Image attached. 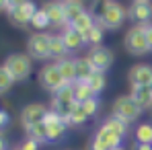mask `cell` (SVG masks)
Returning a JSON list of instances; mask_svg holds the SVG:
<instances>
[{"instance_id":"f35d334b","label":"cell","mask_w":152,"mask_h":150,"mask_svg":"<svg viewBox=\"0 0 152 150\" xmlns=\"http://www.w3.org/2000/svg\"><path fill=\"white\" fill-rule=\"evenodd\" d=\"M117 150H126V148H124V146H121V148H117Z\"/></svg>"},{"instance_id":"8992f818","label":"cell","mask_w":152,"mask_h":150,"mask_svg":"<svg viewBox=\"0 0 152 150\" xmlns=\"http://www.w3.org/2000/svg\"><path fill=\"white\" fill-rule=\"evenodd\" d=\"M27 53L31 60H50V33H33L27 41Z\"/></svg>"},{"instance_id":"ba28073f","label":"cell","mask_w":152,"mask_h":150,"mask_svg":"<svg viewBox=\"0 0 152 150\" xmlns=\"http://www.w3.org/2000/svg\"><path fill=\"white\" fill-rule=\"evenodd\" d=\"M86 58L91 60L95 72H103V74H105V72L111 68V64H113V51L109 50V48H105V45L91 48L88 53H86Z\"/></svg>"},{"instance_id":"cb8c5ba5","label":"cell","mask_w":152,"mask_h":150,"mask_svg":"<svg viewBox=\"0 0 152 150\" xmlns=\"http://www.w3.org/2000/svg\"><path fill=\"white\" fill-rule=\"evenodd\" d=\"M72 27H74L78 33L86 35V33H88V31L95 27V15H93L91 10H84V15H82V17H80V19H78V21H76Z\"/></svg>"},{"instance_id":"7c38bea8","label":"cell","mask_w":152,"mask_h":150,"mask_svg":"<svg viewBox=\"0 0 152 150\" xmlns=\"http://www.w3.org/2000/svg\"><path fill=\"white\" fill-rule=\"evenodd\" d=\"M62 37H64V45H66L68 53H78V51L82 50V45H84V35L78 33L72 25L62 29Z\"/></svg>"},{"instance_id":"d590c367","label":"cell","mask_w":152,"mask_h":150,"mask_svg":"<svg viewBox=\"0 0 152 150\" xmlns=\"http://www.w3.org/2000/svg\"><path fill=\"white\" fill-rule=\"evenodd\" d=\"M8 124H10V115H8V111H6V109H2V111H0V125H2V127H6Z\"/></svg>"},{"instance_id":"603a6c76","label":"cell","mask_w":152,"mask_h":150,"mask_svg":"<svg viewBox=\"0 0 152 150\" xmlns=\"http://www.w3.org/2000/svg\"><path fill=\"white\" fill-rule=\"evenodd\" d=\"M103 37H105V29H103L101 25H97V23H95V27L84 35V45L99 48V45H103Z\"/></svg>"},{"instance_id":"484cf974","label":"cell","mask_w":152,"mask_h":150,"mask_svg":"<svg viewBox=\"0 0 152 150\" xmlns=\"http://www.w3.org/2000/svg\"><path fill=\"white\" fill-rule=\"evenodd\" d=\"M66 127L68 125L64 121H56V124L48 125V142H60L66 136Z\"/></svg>"},{"instance_id":"6da1fadb","label":"cell","mask_w":152,"mask_h":150,"mask_svg":"<svg viewBox=\"0 0 152 150\" xmlns=\"http://www.w3.org/2000/svg\"><path fill=\"white\" fill-rule=\"evenodd\" d=\"M127 19V10L121 2H115V0H107L103 2V8L99 15H95V23L101 25L103 29H109V31H115L124 25V21Z\"/></svg>"},{"instance_id":"3957f363","label":"cell","mask_w":152,"mask_h":150,"mask_svg":"<svg viewBox=\"0 0 152 150\" xmlns=\"http://www.w3.org/2000/svg\"><path fill=\"white\" fill-rule=\"evenodd\" d=\"M142 111L144 109L132 99V95H119L117 99L113 101V113L111 115H115V117L124 119L127 124H132V121H136L142 115Z\"/></svg>"},{"instance_id":"d6a6232c","label":"cell","mask_w":152,"mask_h":150,"mask_svg":"<svg viewBox=\"0 0 152 150\" xmlns=\"http://www.w3.org/2000/svg\"><path fill=\"white\" fill-rule=\"evenodd\" d=\"M88 150H115V148H111L109 144H105V142H101L99 138H91L88 140Z\"/></svg>"},{"instance_id":"8fae6325","label":"cell","mask_w":152,"mask_h":150,"mask_svg":"<svg viewBox=\"0 0 152 150\" xmlns=\"http://www.w3.org/2000/svg\"><path fill=\"white\" fill-rule=\"evenodd\" d=\"M127 80H129L132 89H136V86H150L152 66L150 64H136V66H132L129 72H127Z\"/></svg>"},{"instance_id":"5bb4252c","label":"cell","mask_w":152,"mask_h":150,"mask_svg":"<svg viewBox=\"0 0 152 150\" xmlns=\"http://www.w3.org/2000/svg\"><path fill=\"white\" fill-rule=\"evenodd\" d=\"M62 8H64V17H66V23L68 25H74L76 21L84 15V4L78 2V0H68V2H62Z\"/></svg>"},{"instance_id":"ab89813d","label":"cell","mask_w":152,"mask_h":150,"mask_svg":"<svg viewBox=\"0 0 152 150\" xmlns=\"http://www.w3.org/2000/svg\"><path fill=\"white\" fill-rule=\"evenodd\" d=\"M150 91H152V84H150Z\"/></svg>"},{"instance_id":"e0dca14e","label":"cell","mask_w":152,"mask_h":150,"mask_svg":"<svg viewBox=\"0 0 152 150\" xmlns=\"http://www.w3.org/2000/svg\"><path fill=\"white\" fill-rule=\"evenodd\" d=\"M74 62H76V82H88V78L95 74L91 60L86 56H80V58H74Z\"/></svg>"},{"instance_id":"9c48e42d","label":"cell","mask_w":152,"mask_h":150,"mask_svg":"<svg viewBox=\"0 0 152 150\" xmlns=\"http://www.w3.org/2000/svg\"><path fill=\"white\" fill-rule=\"evenodd\" d=\"M48 111H50V107L43 105V103H29V105H25L23 111H21V125H23V130H27L29 125H35L39 121H43Z\"/></svg>"},{"instance_id":"836d02e7","label":"cell","mask_w":152,"mask_h":150,"mask_svg":"<svg viewBox=\"0 0 152 150\" xmlns=\"http://www.w3.org/2000/svg\"><path fill=\"white\" fill-rule=\"evenodd\" d=\"M15 150H39V144H37L35 140H29V138H27L25 142H23V144H19Z\"/></svg>"},{"instance_id":"f1b7e54d","label":"cell","mask_w":152,"mask_h":150,"mask_svg":"<svg viewBox=\"0 0 152 150\" xmlns=\"http://www.w3.org/2000/svg\"><path fill=\"white\" fill-rule=\"evenodd\" d=\"M88 86H91L93 93L99 97L103 91H105V86H107V76L103 74V72H95V74L88 78Z\"/></svg>"},{"instance_id":"f546056e","label":"cell","mask_w":152,"mask_h":150,"mask_svg":"<svg viewBox=\"0 0 152 150\" xmlns=\"http://www.w3.org/2000/svg\"><path fill=\"white\" fill-rule=\"evenodd\" d=\"M88 119V115H86V111H84V107L80 105V103H76L74 111H72V115H70V125H82L84 121Z\"/></svg>"},{"instance_id":"ac0fdd59","label":"cell","mask_w":152,"mask_h":150,"mask_svg":"<svg viewBox=\"0 0 152 150\" xmlns=\"http://www.w3.org/2000/svg\"><path fill=\"white\" fill-rule=\"evenodd\" d=\"M93 136H95V138H99V140L105 142V144H109L111 148H115V150L121 148V140H124V138H119L115 132H111V130H109V127H105V125H99V127H97V132H95Z\"/></svg>"},{"instance_id":"277c9868","label":"cell","mask_w":152,"mask_h":150,"mask_svg":"<svg viewBox=\"0 0 152 150\" xmlns=\"http://www.w3.org/2000/svg\"><path fill=\"white\" fill-rule=\"evenodd\" d=\"M31 58H29V53H10L6 60H4V64H2V68H6L12 78L19 82V80H25L31 76V70H33V66H31Z\"/></svg>"},{"instance_id":"1f68e13d","label":"cell","mask_w":152,"mask_h":150,"mask_svg":"<svg viewBox=\"0 0 152 150\" xmlns=\"http://www.w3.org/2000/svg\"><path fill=\"white\" fill-rule=\"evenodd\" d=\"M82 107H84V111H86V115L88 117H95L97 113H99V97H93V99H88L86 103H82Z\"/></svg>"},{"instance_id":"d4e9b609","label":"cell","mask_w":152,"mask_h":150,"mask_svg":"<svg viewBox=\"0 0 152 150\" xmlns=\"http://www.w3.org/2000/svg\"><path fill=\"white\" fill-rule=\"evenodd\" d=\"M53 103H60V105H74V89H72V84H66L64 89H60L56 95H53Z\"/></svg>"},{"instance_id":"ffe728a7","label":"cell","mask_w":152,"mask_h":150,"mask_svg":"<svg viewBox=\"0 0 152 150\" xmlns=\"http://www.w3.org/2000/svg\"><path fill=\"white\" fill-rule=\"evenodd\" d=\"M132 99L136 101L142 109H152V91L150 86H136L132 89Z\"/></svg>"},{"instance_id":"7402d4cb","label":"cell","mask_w":152,"mask_h":150,"mask_svg":"<svg viewBox=\"0 0 152 150\" xmlns=\"http://www.w3.org/2000/svg\"><path fill=\"white\" fill-rule=\"evenodd\" d=\"M72 89H74V101L80 103V105L86 103L88 99H93V97H97V95L93 93V89L88 86V82H74Z\"/></svg>"},{"instance_id":"4316f807","label":"cell","mask_w":152,"mask_h":150,"mask_svg":"<svg viewBox=\"0 0 152 150\" xmlns=\"http://www.w3.org/2000/svg\"><path fill=\"white\" fill-rule=\"evenodd\" d=\"M138 144H152V124H140L134 134Z\"/></svg>"},{"instance_id":"e575fe53","label":"cell","mask_w":152,"mask_h":150,"mask_svg":"<svg viewBox=\"0 0 152 150\" xmlns=\"http://www.w3.org/2000/svg\"><path fill=\"white\" fill-rule=\"evenodd\" d=\"M15 6H17V0H2V2H0V8H2L6 15H10V12L15 10Z\"/></svg>"},{"instance_id":"74e56055","label":"cell","mask_w":152,"mask_h":150,"mask_svg":"<svg viewBox=\"0 0 152 150\" xmlns=\"http://www.w3.org/2000/svg\"><path fill=\"white\" fill-rule=\"evenodd\" d=\"M132 150H152V144H138V142H136Z\"/></svg>"},{"instance_id":"30bf717a","label":"cell","mask_w":152,"mask_h":150,"mask_svg":"<svg viewBox=\"0 0 152 150\" xmlns=\"http://www.w3.org/2000/svg\"><path fill=\"white\" fill-rule=\"evenodd\" d=\"M127 19L136 25H150L152 21V4L146 0H136L127 8Z\"/></svg>"},{"instance_id":"2e32d148","label":"cell","mask_w":152,"mask_h":150,"mask_svg":"<svg viewBox=\"0 0 152 150\" xmlns=\"http://www.w3.org/2000/svg\"><path fill=\"white\" fill-rule=\"evenodd\" d=\"M56 66H58V70H60V74H62V78H64L66 84H74L76 82V62H74V58H64V60L56 62Z\"/></svg>"},{"instance_id":"4dcf8cb0","label":"cell","mask_w":152,"mask_h":150,"mask_svg":"<svg viewBox=\"0 0 152 150\" xmlns=\"http://www.w3.org/2000/svg\"><path fill=\"white\" fill-rule=\"evenodd\" d=\"M15 82H17V80L12 78V74H10L6 68H2V70H0V91H2V93H8V91L12 89V84H15Z\"/></svg>"},{"instance_id":"8d00e7d4","label":"cell","mask_w":152,"mask_h":150,"mask_svg":"<svg viewBox=\"0 0 152 150\" xmlns=\"http://www.w3.org/2000/svg\"><path fill=\"white\" fill-rule=\"evenodd\" d=\"M146 27V39H148V48H150V51H152V23L150 25H144Z\"/></svg>"},{"instance_id":"7a4b0ae2","label":"cell","mask_w":152,"mask_h":150,"mask_svg":"<svg viewBox=\"0 0 152 150\" xmlns=\"http://www.w3.org/2000/svg\"><path fill=\"white\" fill-rule=\"evenodd\" d=\"M124 48L129 56H146L148 48V39H146V27L144 25H132L127 29L126 37H124Z\"/></svg>"},{"instance_id":"44dd1931","label":"cell","mask_w":152,"mask_h":150,"mask_svg":"<svg viewBox=\"0 0 152 150\" xmlns=\"http://www.w3.org/2000/svg\"><path fill=\"white\" fill-rule=\"evenodd\" d=\"M105 127H109L111 132H115L119 138H126L127 136V121H124V119H119V117H115V115H109L107 119H103V124Z\"/></svg>"},{"instance_id":"5b68a950","label":"cell","mask_w":152,"mask_h":150,"mask_svg":"<svg viewBox=\"0 0 152 150\" xmlns=\"http://www.w3.org/2000/svg\"><path fill=\"white\" fill-rule=\"evenodd\" d=\"M39 84H41V89L43 91H48L51 95H56L60 89H64L66 86V82H64V78L60 74V70H58V66H56V62L53 64H45L41 70H39Z\"/></svg>"},{"instance_id":"52a82bcc","label":"cell","mask_w":152,"mask_h":150,"mask_svg":"<svg viewBox=\"0 0 152 150\" xmlns=\"http://www.w3.org/2000/svg\"><path fill=\"white\" fill-rule=\"evenodd\" d=\"M37 10L39 8L35 6V2H31V0H19L17 6H15V10L8 15V19H10V23L15 27H27V25H31V21H33V17H35Z\"/></svg>"},{"instance_id":"9a60e30c","label":"cell","mask_w":152,"mask_h":150,"mask_svg":"<svg viewBox=\"0 0 152 150\" xmlns=\"http://www.w3.org/2000/svg\"><path fill=\"white\" fill-rule=\"evenodd\" d=\"M50 53H51V60H56V62L68 58L62 33H50Z\"/></svg>"},{"instance_id":"4fadbf2b","label":"cell","mask_w":152,"mask_h":150,"mask_svg":"<svg viewBox=\"0 0 152 150\" xmlns=\"http://www.w3.org/2000/svg\"><path fill=\"white\" fill-rule=\"evenodd\" d=\"M41 8H43V10L48 12L51 27H60V29L68 27V23H66V17H64V8H62V2H45V4H43Z\"/></svg>"},{"instance_id":"83f0119b","label":"cell","mask_w":152,"mask_h":150,"mask_svg":"<svg viewBox=\"0 0 152 150\" xmlns=\"http://www.w3.org/2000/svg\"><path fill=\"white\" fill-rule=\"evenodd\" d=\"M31 27L37 29V33H43V29L51 27L50 17H48V12H45L43 8H39V10L35 12V17H33V21H31Z\"/></svg>"},{"instance_id":"d6986e66","label":"cell","mask_w":152,"mask_h":150,"mask_svg":"<svg viewBox=\"0 0 152 150\" xmlns=\"http://www.w3.org/2000/svg\"><path fill=\"white\" fill-rule=\"evenodd\" d=\"M25 134L29 140H35L37 144H50L48 142V125L43 124V121H39V124H35V125H29L25 130Z\"/></svg>"}]
</instances>
